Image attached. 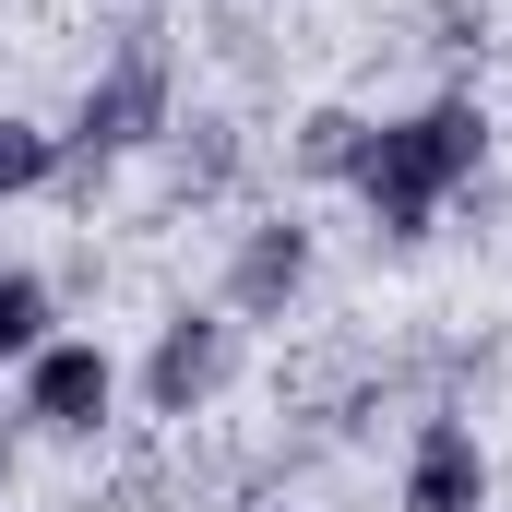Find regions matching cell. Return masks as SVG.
<instances>
[{
	"label": "cell",
	"instance_id": "obj_1",
	"mask_svg": "<svg viewBox=\"0 0 512 512\" xmlns=\"http://www.w3.org/2000/svg\"><path fill=\"white\" fill-rule=\"evenodd\" d=\"M477 167H489V108L477 96H429L417 120H370V143H358V203H370V227H382L393 251H417L429 215L453 191H477Z\"/></svg>",
	"mask_w": 512,
	"mask_h": 512
},
{
	"label": "cell",
	"instance_id": "obj_2",
	"mask_svg": "<svg viewBox=\"0 0 512 512\" xmlns=\"http://www.w3.org/2000/svg\"><path fill=\"white\" fill-rule=\"evenodd\" d=\"M155 131H167V48H155V36H131L120 60L84 84L72 131H60V179H72V191H96L131 143H155Z\"/></svg>",
	"mask_w": 512,
	"mask_h": 512
},
{
	"label": "cell",
	"instance_id": "obj_3",
	"mask_svg": "<svg viewBox=\"0 0 512 512\" xmlns=\"http://www.w3.org/2000/svg\"><path fill=\"white\" fill-rule=\"evenodd\" d=\"M108 405H120L108 346H84V334H48V346L24 358V417H36L48 441H96V429H108Z\"/></svg>",
	"mask_w": 512,
	"mask_h": 512
},
{
	"label": "cell",
	"instance_id": "obj_4",
	"mask_svg": "<svg viewBox=\"0 0 512 512\" xmlns=\"http://www.w3.org/2000/svg\"><path fill=\"white\" fill-rule=\"evenodd\" d=\"M227 358H239L227 310H179V322L155 334V358H143V405H155V417H203V405L227 393Z\"/></svg>",
	"mask_w": 512,
	"mask_h": 512
},
{
	"label": "cell",
	"instance_id": "obj_5",
	"mask_svg": "<svg viewBox=\"0 0 512 512\" xmlns=\"http://www.w3.org/2000/svg\"><path fill=\"white\" fill-rule=\"evenodd\" d=\"M310 286V227L298 215H262L239 227V262H227V310L239 322H286V298Z\"/></svg>",
	"mask_w": 512,
	"mask_h": 512
},
{
	"label": "cell",
	"instance_id": "obj_6",
	"mask_svg": "<svg viewBox=\"0 0 512 512\" xmlns=\"http://www.w3.org/2000/svg\"><path fill=\"white\" fill-rule=\"evenodd\" d=\"M477 501H489L477 429L465 417H417V441H405V512H477Z\"/></svg>",
	"mask_w": 512,
	"mask_h": 512
},
{
	"label": "cell",
	"instance_id": "obj_7",
	"mask_svg": "<svg viewBox=\"0 0 512 512\" xmlns=\"http://www.w3.org/2000/svg\"><path fill=\"white\" fill-rule=\"evenodd\" d=\"M358 143H370L358 108H310L298 120V179H358Z\"/></svg>",
	"mask_w": 512,
	"mask_h": 512
},
{
	"label": "cell",
	"instance_id": "obj_8",
	"mask_svg": "<svg viewBox=\"0 0 512 512\" xmlns=\"http://www.w3.org/2000/svg\"><path fill=\"white\" fill-rule=\"evenodd\" d=\"M36 346H48V274L12 262V274H0V370H24Z\"/></svg>",
	"mask_w": 512,
	"mask_h": 512
},
{
	"label": "cell",
	"instance_id": "obj_9",
	"mask_svg": "<svg viewBox=\"0 0 512 512\" xmlns=\"http://www.w3.org/2000/svg\"><path fill=\"white\" fill-rule=\"evenodd\" d=\"M48 179H60V131L0 120V203H12V191H48Z\"/></svg>",
	"mask_w": 512,
	"mask_h": 512
},
{
	"label": "cell",
	"instance_id": "obj_10",
	"mask_svg": "<svg viewBox=\"0 0 512 512\" xmlns=\"http://www.w3.org/2000/svg\"><path fill=\"white\" fill-rule=\"evenodd\" d=\"M179 131V120H167ZM227 179H239V131L227 120H191L179 131V191H227Z\"/></svg>",
	"mask_w": 512,
	"mask_h": 512
},
{
	"label": "cell",
	"instance_id": "obj_11",
	"mask_svg": "<svg viewBox=\"0 0 512 512\" xmlns=\"http://www.w3.org/2000/svg\"><path fill=\"white\" fill-rule=\"evenodd\" d=\"M429 24H441V36H429V48H453V60H465V48H489V0H441V12H429Z\"/></svg>",
	"mask_w": 512,
	"mask_h": 512
}]
</instances>
